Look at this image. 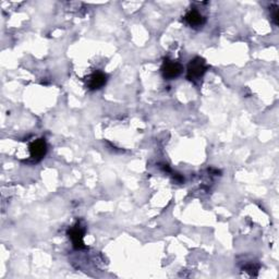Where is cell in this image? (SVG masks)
Instances as JSON below:
<instances>
[{
	"instance_id": "cell-6",
	"label": "cell",
	"mask_w": 279,
	"mask_h": 279,
	"mask_svg": "<svg viewBox=\"0 0 279 279\" xmlns=\"http://www.w3.org/2000/svg\"><path fill=\"white\" fill-rule=\"evenodd\" d=\"M106 82H107V77H106V74L100 72V71H97V72L91 74L88 80H86V86H88L89 90L96 91L103 88Z\"/></svg>"
},
{
	"instance_id": "cell-7",
	"label": "cell",
	"mask_w": 279,
	"mask_h": 279,
	"mask_svg": "<svg viewBox=\"0 0 279 279\" xmlns=\"http://www.w3.org/2000/svg\"><path fill=\"white\" fill-rule=\"evenodd\" d=\"M272 20L276 25L278 24V6L272 7Z\"/></svg>"
},
{
	"instance_id": "cell-2",
	"label": "cell",
	"mask_w": 279,
	"mask_h": 279,
	"mask_svg": "<svg viewBox=\"0 0 279 279\" xmlns=\"http://www.w3.org/2000/svg\"><path fill=\"white\" fill-rule=\"evenodd\" d=\"M182 65L177 62H172V60H165L163 65H161V73H163V77L167 80H174L179 77L182 73Z\"/></svg>"
},
{
	"instance_id": "cell-4",
	"label": "cell",
	"mask_w": 279,
	"mask_h": 279,
	"mask_svg": "<svg viewBox=\"0 0 279 279\" xmlns=\"http://www.w3.org/2000/svg\"><path fill=\"white\" fill-rule=\"evenodd\" d=\"M30 155L35 160H40L47 153V144L44 139L34 141L30 145Z\"/></svg>"
},
{
	"instance_id": "cell-1",
	"label": "cell",
	"mask_w": 279,
	"mask_h": 279,
	"mask_svg": "<svg viewBox=\"0 0 279 279\" xmlns=\"http://www.w3.org/2000/svg\"><path fill=\"white\" fill-rule=\"evenodd\" d=\"M206 71H207V65L205 60L203 58L196 57L193 60H191L189 65H187L186 78L190 81L195 82V81L203 78V75L205 74Z\"/></svg>"
},
{
	"instance_id": "cell-5",
	"label": "cell",
	"mask_w": 279,
	"mask_h": 279,
	"mask_svg": "<svg viewBox=\"0 0 279 279\" xmlns=\"http://www.w3.org/2000/svg\"><path fill=\"white\" fill-rule=\"evenodd\" d=\"M185 21L189 27L196 29V28H202L203 25H204L205 18L200 11H197L196 9H191L185 16Z\"/></svg>"
},
{
	"instance_id": "cell-3",
	"label": "cell",
	"mask_w": 279,
	"mask_h": 279,
	"mask_svg": "<svg viewBox=\"0 0 279 279\" xmlns=\"http://www.w3.org/2000/svg\"><path fill=\"white\" fill-rule=\"evenodd\" d=\"M68 235L75 248H78V250H82V248H85L84 241H83L84 229H83V227L80 225V222H77V224H75L73 227L70 228L68 231Z\"/></svg>"
}]
</instances>
